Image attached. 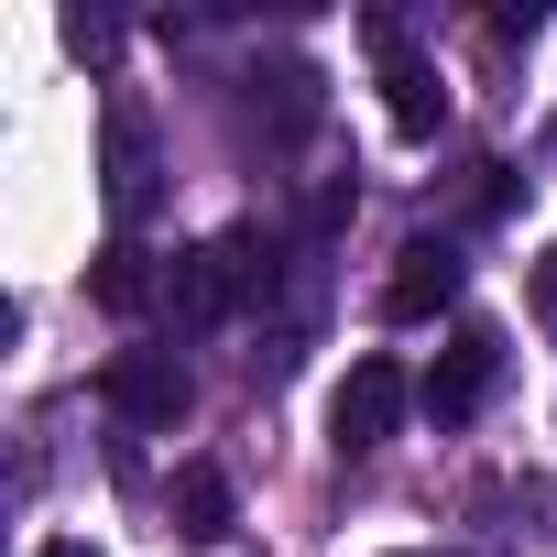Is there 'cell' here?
I'll return each mask as SVG.
<instances>
[{
    "label": "cell",
    "instance_id": "obj_5",
    "mask_svg": "<svg viewBox=\"0 0 557 557\" xmlns=\"http://www.w3.org/2000/svg\"><path fill=\"white\" fill-rule=\"evenodd\" d=\"M503 372H513V339H503L492 318H459V329H448V350H437V372L416 383V405H426L437 426H470V416L503 394Z\"/></svg>",
    "mask_w": 557,
    "mask_h": 557
},
{
    "label": "cell",
    "instance_id": "obj_14",
    "mask_svg": "<svg viewBox=\"0 0 557 557\" xmlns=\"http://www.w3.org/2000/svg\"><path fill=\"white\" fill-rule=\"evenodd\" d=\"M34 557H99V546H88V535H55V546H34Z\"/></svg>",
    "mask_w": 557,
    "mask_h": 557
},
{
    "label": "cell",
    "instance_id": "obj_13",
    "mask_svg": "<svg viewBox=\"0 0 557 557\" xmlns=\"http://www.w3.org/2000/svg\"><path fill=\"white\" fill-rule=\"evenodd\" d=\"M535 318L557 329V251H546V273H535Z\"/></svg>",
    "mask_w": 557,
    "mask_h": 557
},
{
    "label": "cell",
    "instance_id": "obj_12",
    "mask_svg": "<svg viewBox=\"0 0 557 557\" xmlns=\"http://www.w3.org/2000/svg\"><path fill=\"white\" fill-rule=\"evenodd\" d=\"M66 45H77V55H110V45H121V23H99V12H66Z\"/></svg>",
    "mask_w": 557,
    "mask_h": 557
},
{
    "label": "cell",
    "instance_id": "obj_9",
    "mask_svg": "<svg viewBox=\"0 0 557 557\" xmlns=\"http://www.w3.org/2000/svg\"><path fill=\"white\" fill-rule=\"evenodd\" d=\"M175 535H186V546H230V535H240V481H230L219 459H186V470H175Z\"/></svg>",
    "mask_w": 557,
    "mask_h": 557
},
{
    "label": "cell",
    "instance_id": "obj_7",
    "mask_svg": "<svg viewBox=\"0 0 557 557\" xmlns=\"http://www.w3.org/2000/svg\"><path fill=\"white\" fill-rule=\"evenodd\" d=\"M459 296H470L459 230H416V240L394 251V273H383V318H394V329H426V318H448Z\"/></svg>",
    "mask_w": 557,
    "mask_h": 557
},
{
    "label": "cell",
    "instance_id": "obj_4",
    "mask_svg": "<svg viewBox=\"0 0 557 557\" xmlns=\"http://www.w3.org/2000/svg\"><path fill=\"white\" fill-rule=\"evenodd\" d=\"M99 197H110L121 240H132V230L153 219V197H164V153H153V121H143L132 88H110V110H99Z\"/></svg>",
    "mask_w": 557,
    "mask_h": 557
},
{
    "label": "cell",
    "instance_id": "obj_6",
    "mask_svg": "<svg viewBox=\"0 0 557 557\" xmlns=\"http://www.w3.org/2000/svg\"><path fill=\"white\" fill-rule=\"evenodd\" d=\"M405 416H416L405 361L361 350V361L339 372V394H329V448H339V459H372V448H394V426H405Z\"/></svg>",
    "mask_w": 557,
    "mask_h": 557
},
{
    "label": "cell",
    "instance_id": "obj_2",
    "mask_svg": "<svg viewBox=\"0 0 557 557\" xmlns=\"http://www.w3.org/2000/svg\"><path fill=\"white\" fill-rule=\"evenodd\" d=\"M99 405H110V426H121V437H175V426H186V405H197V372H186V350L132 339V350H110Z\"/></svg>",
    "mask_w": 557,
    "mask_h": 557
},
{
    "label": "cell",
    "instance_id": "obj_10",
    "mask_svg": "<svg viewBox=\"0 0 557 557\" xmlns=\"http://www.w3.org/2000/svg\"><path fill=\"white\" fill-rule=\"evenodd\" d=\"M88 296H99L110 318H143V307L164 296V285H153V251H143V240H110V251L88 262Z\"/></svg>",
    "mask_w": 557,
    "mask_h": 557
},
{
    "label": "cell",
    "instance_id": "obj_15",
    "mask_svg": "<svg viewBox=\"0 0 557 557\" xmlns=\"http://www.w3.org/2000/svg\"><path fill=\"white\" fill-rule=\"evenodd\" d=\"M405 557H459V546H405Z\"/></svg>",
    "mask_w": 557,
    "mask_h": 557
},
{
    "label": "cell",
    "instance_id": "obj_11",
    "mask_svg": "<svg viewBox=\"0 0 557 557\" xmlns=\"http://www.w3.org/2000/svg\"><path fill=\"white\" fill-rule=\"evenodd\" d=\"M513 208H524V175H513V164H481V186H470V219L492 230V219H513Z\"/></svg>",
    "mask_w": 557,
    "mask_h": 557
},
{
    "label": "cell",
    "instance_id": "obj_3",
    "mask_svg": "<svg viewBox=\"0 0 557 557\" xmlns=\"http://www.w3.org/2000/svg\"><path fill=\"white\" fill-rule=\"evenodd\" d=\"M361 45H372V66H383L394 132H405V143H437V132H448V88H437V55L416 45V23H405V12H361Z\"/></svg>",
    "mask_w": 557,
    "mask_h": 557
},
{
    "label": "cell",
    "instance_id": "obj_8",
    "mask_svg": "<svg viewBox=\"0 0 557 557\" xmlns=\"http://www.w3.org/2000/svg\"><path fill=\"white\" fill-rule=\"evenodd\" d=\"M251 121H262V143H307V132L329 121V77H318L307 55H285L273 77H251Z\"/></svg>",
    "mask_w": 557,
    "mask_h": 557
},
{
    "label": "cell",
    "instance_id": "obj_1",
    "mask_svg": "<svg viewBox=\"0 0 557 557\" xmlns=\"http://www.w3.org/2000/svg\"><path fill=\"white\" fill-rule=\"evenodd\" d=\"M285 262H296V230H273V219H230V230H208V240L175 251V273H164L175 329H230L240 307H273Z\"/></svg>",
    "mask_w": 557,
    "mask_h": 557
}]
</instances>
